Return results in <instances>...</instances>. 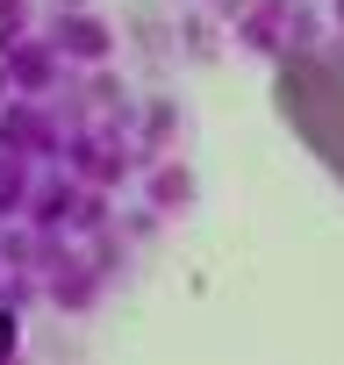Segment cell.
<instances>
[{
	"mask_svg": "<svg viewBox=\"0 0 344 365\" xmlns=\"http://www.w3.org/2000/svg\"><path fill=\"white\" fill-rule=\"evenodd\" d=\"M273 108L294 129V143L344 187V58L294 51L273 65Z\"/></svg>",
	"mask_w": 344,
	"mask_h": 365,
	"instance_id": "obj_1",
	"label": "cell"
}]
</instances>
